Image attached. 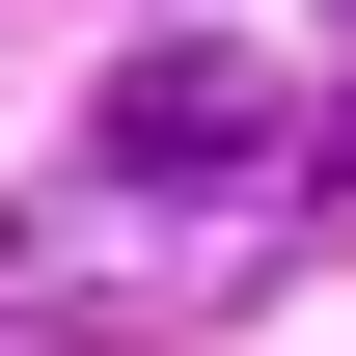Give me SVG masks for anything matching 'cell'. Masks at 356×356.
I'll return each mask as SVG.
<instances>
[{"label":"cell","instance_id":"6da1fadb","mask_svg":"<svg viewBox=\"0 0 356 356\" xmlns=\"http://www.w3.org/2000/svg\"><path fill=\"white\" fill-rule=\"evenodd\" d=\"M83 165H110V192H192V220H247V192L302 165V110H274L247 55H192V28H165V55H110V137H83Z\"/></svg>","mask_w":356,"mask_h":356},{"label":"cell","instance_id":"7a4b0ae2","mask_svg":"<svg viewBox=\"0 0 356 356\" xmlns=\"http://www.w3.org/2000/svg\"><path fill=\"white\" fill-rule=\"evenodd\" d=\"M329 28H356V0H329Z\"/></svg>","mask_w":356,"mask_h":356}]
</instances>
